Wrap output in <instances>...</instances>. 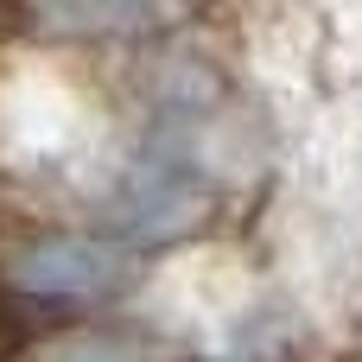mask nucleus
<instances>
[{"instance_id":"nucleus-1","label":"nucleus","mask_w":362,"mask_h":362,"mask_svg":"<svg viewBox=\"0 0 362 362\" xmlns=\"http://www.w3.org/2000/svg\"><path fill=\"white\" fill-rule=\"evenodd\" d=\"M204 216V178L185 153L172 146H146L121 178H115V197H108V223H115V242H140V248H159V242H178L191 235Z\"/></svg>"},{"instance_id":"nucleus-2","label":"nucleus","mask_w":362,"mask_h":362,"mask_svg":"<svg viewBox=\"0 0 362 362\" xmlns=\"http://www.w3.org/2000/svg\"><path fill=\"white\" fill-rule=\"evenodd\" d=\"M0 280L25 299H102L127 280V248L115 235H32L6 248Z\"/></svg>"},{"instance_id":"nucleus-3","label":"nucleus","mask_w":362,"mask_h":362,"mask_svg":"<svg viewBox=\"0 0 362 362\" xmlns=\"http://www.w3.org/2000/svg\"><path fill=\"white\" fill-rule=\"evenodd\" d=\"M45 25L57 32H95V38H115V32H146L159 19L178 13V0H32Z\"/></svg>"},{"instance_id":"nucleus-4","label":"nucleus","mask_w":362,"mask_h":362,"mask_svg":"<svg viewBox=\"0 0 362 362\" xmlns=\"http://www.w3.org/2000/svg\"><path fill=\"white\" fill-rule=\"evenodd\" d=\"M25 362H172L165 344L153 337H115V331H64L51 344H38Z\"/></svg>"}]
</instances>
